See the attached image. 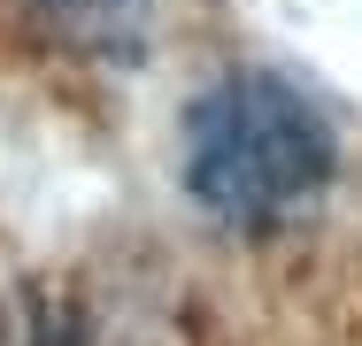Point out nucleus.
Here are the masks:
<instances>
[{"label":"nucleus","mask_w":362,"mask_h":346,"mask_svg":"<svg viewBox=\"0 0 362 346\" xmlns=\"http://www.w3.org/2000/svg\"><path fill=\"white\" fill-rule=\"evenodd\" d=\"M339 169L332 124L286 77L239 69L209 85L185 116V193L231 231H286L324 201Z\"/></svg>","instance_id":"obj_1"},{"label":"nucleus","mask_w":362,"mask_h":346,"mask_svg":"<svg viewBox=\"0 0 362 346\" xmlns=\"http://www.w3.org/2000/svg\"><path fill=\"white\" fill-rule=\"evenodd\" d=\"M31 31L77 62H139L154 47L162 0H23Z\"/></svg>","instance_id":"obj_2"},{"label":"nucleus","mask_w":362,"mask_h":346,"mask_svg":"<svg viewBox=\"0 0 362 346\" xmlns=\"http://www.w3.org/2000/svg\"><path fill=\"white\" fill-rule=\"evenodd\" d=\"M0 346H85V323L54 285L0 270Z\"/></svg>","instance_id":"obj_3"}]
</instances>
